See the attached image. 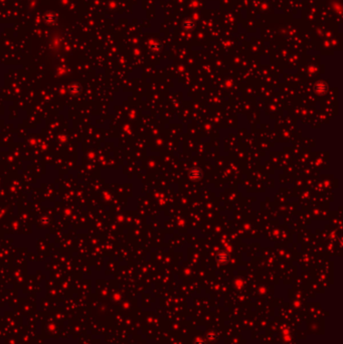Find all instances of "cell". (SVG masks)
<instances>
[{"label": "cell", "mask_w": 343, "mask_h": 344, "mask_svg": "<svg viewBox=\"0 0 343 344\" xmlns=\"http://www.w3.org/2000/svg\"><path fill=\"white\" fill-rule=\"evenodd\" d=\"M190 175H191V177H193L194 179H199V178H201L202 172H201L200 169H198V168H193L190 172Z\"/></svg>", "instance_id": "1"}]
</instances>
